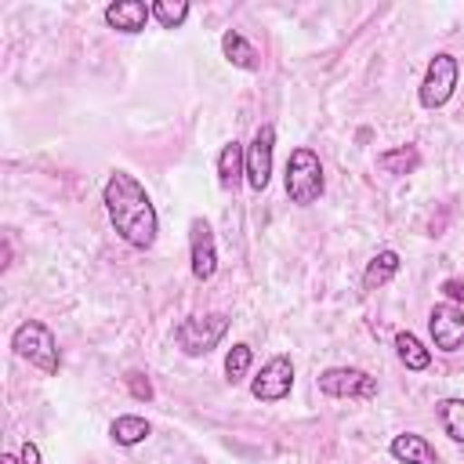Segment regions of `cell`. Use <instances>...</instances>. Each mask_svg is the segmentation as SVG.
<instances>
[{"label":"cell","instance_id":"6da1fadb","mask_svg":"<svg viewBox=\"0 0 464 464\" xmlns=\"http://www.w3.org/2000/svg\"><path fill=\"white\" fill-rule=\"evenodd\" d=\"M105 210H109V221L116 228V236L134 246V250H149L156 243V232H160V221H156V207L149 199V192L141 188V181L127 170H112L109 181H105Z\"/></svg>","mask_w":464,"mask_h":464},{"label":"cell","instance_id":"7a4b0ae2","mask_svg":"<svg viewBox=\"0 0 464 464\" xmlns=\"http://www.w3.org/2000/svg\"><path fill=\"white\" fill-rule=\"evenodd\" d=\"M283 185H286L290 203H297V207H312V203L323 196V188H326L323 163H319V156H315L308 145H297V149L290 152Z\"/></svg>","mask_w":464,"mask_h":464},{"label":"cell","instance_id":"3957f363","mask_svg":"<svg viewBox=\"0 0 464 464\" xmlns=\"http://www.w3.org/2000/svg\"><path fill=\"white\" fill-rule=\"evenodd\" d=\"M11 348H14V355H22V359H29V366H36L40 373H58V366H62V355H58V341H54V334L40 323V319H29V323H22L14 334H11Z\"/></svg>","mask_w":464,"mask_h":464},{"label":"cell","instance_id":"277c9868","mask_svg":"<svg viewBox=\"0 0 464 464\" xmlns=\"http://www.w3.org/2000/svg\"><path fill=\"white\" fill-rule=\"evenodd\" d=\"M228 334V315L225 312H210V315H188L174 326V341L185 355H207L221 344V337Z\"/></svg>","mask_w":464,"mask_h":464},{"label":"cell","instance_id":"5b68a950","mask_svg":"<svg viewBox=\"0 0 464 464\" xmlns=\"http://www.w3.org/2000/svg\"><path fill=\"white\" fill-rule=\"evenodd\" d=\"M457 76H460V65L453 54L439 51L431 62H428V72H424V83H420V105L424 109H439L453 98L457 91Z\"/></svg>","mask_w":464,"mask_h":464},{"label":"cell","instance_id":"8992f818","mask_svg":"<svg viewBox=\"0 0 464 464\" xmlns=\"http://www.w3.org/2000/svg\"><path fill=\"white\" fill-rule=\"evenodd\" d=\"M319 392L330 399H373L377 377H370L359 366H330L319 373Z\"/></svg>","mask_w":464,"mask_h":464},{"label":"cell","instance_id":"52a82bcc","mask_svg":"<svg viewBox=\"0 0 464 464\" xmlns=\"http://www.w3.org/2000/svg\"><path fill=\"white\" fill-rule=\"evenodd\" d=\"M272 152H276V127L272 123H261L254 130V141L246 145V185L254 192H265L268 188V178H272Z\"/></svg>","mask_w":464,"mask_h":464},{"label":"cell","instance_id":"ba28073f","mask_svg":"<svg viewBox=\"0 0 464 464\" xmlns=\"http://www.w3.org/2000/svg\"><path fill=\"white\" fill-rule=\"evenodd\" d=\"M290 388H294V362H290V355H272L261 366V373L250 381V395L261 399V402H279V399L290 395Z\"/></svg>","mask_w":464,"mask_h":464},{"label":"cell","instance_id":"9c48e42d","mask_svg":"<svg viewBox=\"0 0 464 464\" xmlns=\"http://www.w3.org/2000/svg\"><path fill=\"white\" fill-rule=\"evenodd\" d=\"M428 326H431V341L439 352H460L464 348V308H457L453 301L435 304L428 315Z\"/></svg>","mask_w":464,"mask_h":464},{"label":"cell","instance_id":"30bf717a","mask_svg":"<svg viewBox=\"0 0 464 464\" xmlns=\"http://www.w3.org/2000/svg\"><path fill=\"white\" fill-rule=\"evenodd\" d=\"M188 254H192V276L199 283H207L218 272V246H214V232L203 218L188 221Z\"/></svg>","mask_w":464,"mask_h":464},{"label":"cell","instance_id":"8fae6325","mask_svg":"<svg viewBox=\"0 0 464 464\" xmlns=\"http://www.w3.org/2000/svg\"><path fill=\"white\" fill-rule=\"evenodd\" d=\"M149 18H152V4L141 0H112L105 7V25L116 33H141Z\"/></svg>","mask_w":464,"mask_h":464},{"label":"cell","instance_id":"7c38bea8","mask_svg":"<svg viewBox=\"0 0 464 464\" xmlns=\"http://www.w3.org/2000/svg\"><path fill=\"white\" fill-rule=\"evenodd\" d=\"M388 450H392V457L402 460V464H439L435 446H431L424 435H417V431H402V435H395Z\"/></svg>","mask_w":464,"mask_h":464},{"label":"cell","instance_id":"4fadbf2b","mask_svg":"<svg viewBox=\"0 0 464 464\" xmlns=\"http://www.w3.org/2000/svg\"><path fill=\"white\" fill-rule=\"evenodd\" d=\"M246 178V152L239 141H228L221 152H218V185L225 192H236L239 181Z\"/></svg>","mask_w":464,"mask_h":464},{"label":"cell","instance_id":"5bb4252c","mask_svg":"<svg viewBox=\"0 0 464 464\" xmlns=\"http://www.w3.org/2000/svg\"><path fill=\"white\" fill-rule=\"evenodd\" d=\"M399 265H402V257H399L395 250H377V254L370 257L366 272H362V286H366V290H381L384 283H392V279H395Z\"/></svg>","mask_w":464,"mask_h":464},{"label":"cell","instance_id":"9a60e30c","mask_svg":"<svg viewBox=\"0 0 464 464\" xmlns=\"http://www.w3.org/2000/svg\"><path fill=\"white\" fill-rule=\"evenodd\" d=\"M221 51H225V58H228L236 69H246V72H254V69L261 65V58H257L254 44H250L243 33H236V29H228V33L221 36Z\"/></svg>","mask_w":464,"mask_h":464},{"label":"cell","instance_id":"2e32d148","mask_svg":"<svg viewBox=\"0 0 464 464\" xmlns=\"http://www.w3.org/2000/svg\"><path fill=\"white\" fill-rule=\"evenodd\" d=\"M149 420L145 417H138V413H123V417H116L112 424H109V435H112V442H120V446H138V442H145L149 439Z\"/></svg>","mask_w":464,"mask_h":464},{"label":"cell","instance_id":"e0dca14e","mask_svg":"<svg viewBox=\"0 0 464 464\" xmlns=\"http://www.w3.org/2000/svg\"><path fill=\"white\" fill-rule=\"evenodd\" d=\"M377 167L384 174H413L420 167V152L413 145H399V149H388L377 156Z\"/></svg>","mask_w":464,"mask_h":464},{"label":"cell","instance_id":"ac0fdd59","mask_svg":"<svg viewBox=\"0 0 464 464\" xmlns=\"http://www.w3.org/2000/svg\"><path fill=\"white\" fill-rule=\"evenodd\" d=\"M395 352H399V359H402L406 370H428V362H431V352L410 330H399L395 334Z\"/></svg>","mask_w":464,"mask_h":464},{"label":"cell","instance_id":"d6986e66","mask_svg":"<svg viewBox=\"0 0 464 464\" xmlns=\"http://www.w3.org/2000/svg\"><path fill=\"white\" fill-rule=\"evenodd\" d=\"M435 413H439L442 431H446L453 442H464V399H442V402L435 406Z\"/></svg>","mask_w":464,"mask_h":464},{"label":"cell","instance_id":"ffe728a7","mask_svg":"<svg viewBox=\"0 0 464 464\" xmlns=\"http://www.w3.org/2000/svg\"><path fill=\"white\" fill-rule=\"evenodd\" d=\"M250 362H254L250 344H232L228 355H225V377H228V384H239L250 373Z\"/></svg>","mask_w":464,"mask_h":464},{"label":"cell","instance_id":"44dd1931","mask_svg":"<svg viewBox=\"0 0 464 464\" xmlns=\"http://www.w3.org/2000/svg\"><path fill=\"white\" fill-rule=\"evenodd\" d=\"M152 18H156L163 29H178V25L188 18V0H156V4H152Z\"/></svg>","mask_w":464,"mask_h":464},{"label":"cell","instance_id":"7402d4cb","mask_svg":"<svg viewBox=\"0 0 464 464\" xmlns=\"http://www.w3.org/2000/svg\"><path fill=\"white\" fill-rule=\"evenodd\" d=\"M123 381H127V392H130L134 399H141V402H149V399H152V384H149V377H145L141 370H130Z\"/></svg>","mask_w":464,"mask_h":464},{"label":"cell","instance_id":"603a6c76","mask_svg":"<svg viewBox=\"0 0 464 464\" xmlns=\"http://www.w3.org/2000/svg\"><path fill=\"white\" fill-rule=\"evenodd\" d=\"M18 464H40V446L36 442H22V453H18Z\"/></svg>","mask_w":464,"mask_h":464},{"label":"cell","instance_id":"cb8c5ba5","mask_svg":"<svg viewBox=\"0 0 464 464\" xmlns=\"http://www.w3.org/2000/svg\"><path fill=\"white\" fill-rule=\"evenodd\" d=\"M442 294H446L450 301H464V283H460V279H446V283H442Z\"/></svg>","mask_w":464,"mask_h":464},{"label":"cell","instance_id":"d4e9b609","mask_svg":"<svg viewBox=\"0 0 464 464\" xmlns=\"http://www.w3.org/2000/svg\"><path fill=\"white\" fill-rule=\"evenodd\" d=\"M0 464H18V460H14L11 453H4V457H0Z\"/></svg>","mask_w":464,"mask_h":464}]
</instances>
